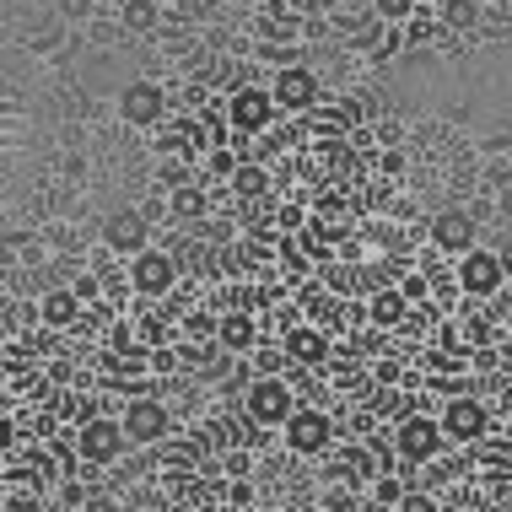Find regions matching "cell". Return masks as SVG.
Instances as JSON below:
<instances>
[{"instance_id": "34", "label": "cell", "mask_w": 512, "mask_h": 512, "mask_svg": "<svg viewBox=\"0 0 512 512\" xmlns=\"http://www.w3.org/2000/svg\"><path fill=\"white\" fill-rule=\"evenodd\" d=\"M340 6H351V11H372V0H340Z\"/></svg>"}, {"instance_id": "23", "label": "cell", "mask_w": 512, "mask_h": 512, "mask_svg": "<svg viewBox=\"0 0 512 512\" xmlns=\"http://www.w3.org/2000/svg\"><path fill=\"white\" fill-rule=\"evenodd\" d=\"M415 11H421V0H372V17H378V22H389V27L410 22Z\"/></svg>"}, {"instance_id": "2", "label": "cell", "mask_w": 512, "mask_h": 512, "mask_svg": "<svg viewBox=\"0 0 512 512\" xmlns=\"http://www.w3.org/2000/svg\"><path fill=\"white\" fill-rule=\"evenodd\" d=\"M442 448H448L442 415H421V410H410L405 421H394V459H399V464L421 469V464H432Z\"/></svg>"}, {"instance_id": "32", "label": "cell", "mask_w": 512, "mask_h": 512, "mask_svg": "<svg viewBox=\"0 0 512 512\" xmlns=\"http://www.w3.org/2000/svg\"><path fill=\"white\" fill-rule=\"evenodd\" d=\"M76 292H81V302H92V297H98V275H81Z\"/></svg>"}, {"instance_id": "18", "label": "cell", "mask_w": 512, "mask_h": 512, "mask_svg": "<svg viewBox=\"0 0 512 512\" xmlns=\"http://www.w3.org/2000/svg\"><path fill=\"white\" fill-rule=\"evenodd\" d=\"M54 415H60L65 426H81V421H92V394H76V389H60L54 394Z\"/></svg>"}, {"instance_id": "33", "label": "cell", "mask_w": 512, "mask_h": 512, "mask_svg": "<svg viewBox=\"0 0 512 512\" xmlns=\"http://www.w3.org/2000/svg\"><path fill=\"white\" fill-rule=\"evenodd\" d=\"M65 6H71V17H87V11H92V0H65Z\"/></svg>"}, {"instance_id": "4", "label": "cell", "mask_w": 512, "mask_h": 512, "mask_svg": "<svg viewBox=\"0 0 512 512\" xmlns=\"http://www.w3.org/2000/svg\"><path fill=\"white\" fill-rule=\"evenodd\" d=\"M502 281H507V259L491 254V248H480V243L464 248L459 265H453V286H459L464 297H496Z\"/></svg>"}, {"instance_id": "9", "label": "cell", "mask_w": 512, "mask_h": 512, "mask_svg": "<svg viewBox=\"0 0 512 512\" xmlns=\"http://www.w3.org/2000/svg\"><path fill=\"white\" fill-rule=\"evenodd\" d=\"M151 243V216L141 211V205H119V211L103 216V248L108 254H141V248Z\"/></svg>"}, {"instance_id": "1", "label": "cell", "mask_w": 512, "mask_h": 512, "mask_svg": "<svg viewBox=\"0 0 512 512\" xmlns=\"http://www.w3.org/2000/svg\"><path fill=\"white\" fill-rule=\"evenodd\" d=\"M130 448L135 442L124 432L119 415H92V421L76 426V453H81V464H92V469H114Z\"/></svg>"}, {"instance_id": "6", "label": "cell", "mask_w": 512, "mask_h": 512, "mask_svg": "<svg viewBox=\"0 0 512 512\" xmlns=\"http://www.w3.org/2000/svg\"><path fill=\"white\" fill-rule=\"evenodd\" d=\"M275 114H281V103H275V92L270 87H254V81H243L238 92L227 98V124L238 135H265Z\"/></svg>"}, {"instance_id": "7", "label": "cell", "mask_w": 512, "mask_h": 512, "mask_svg": "<svg viewBox=\"0 0 512 512\" xmlns=\"http://www.w3.org/2000/svg\"><path fill=\"white\" fill-rule=\"evenodd\" d=\"M119 421H124V432H130L135 448H157V442H168V432H173V410L151 394H135Z\"/></svg>"}, {"instance_id": "35", "label": "cell", "mask_w": 512, "mask_h": 512, "mask_svg": "<svg viewBox=\"0 0 512 512\" xmlns=\"http://www.w3.org/2000/svg\"><path fill=\"white\" fill-rule=\"evenodd\" d=\"M502 216H512V189H507V195H502Z\"/></svg>"}, {"instance_id": "30", "label": "cell", "mask_w": 512, "mask_h": 512, "mask_svg": "<svg viewBox=\"0 0 512 512\" xmlns=\"http://www.w3.org/2000/svg\"><path fill=\"white\" fill-rule=\"evenodd\" d=\"M227 507H254V486H248V480H232V486H227Z\"/></svg>"}, {"instance_id": "17", "label": "cell", "mask_w": 512, "mask_h": 512, "mask_svg": "<svg viewBox=\"0 0 512 512\" xmlns=\"http://www.w3.org/2000/svg\"><path fill=\"white\" fill-rule=\"evenodd\" d=\"M405 308H410L405 286H378V292H372V302H367V318H372L378 329H399V324L410 318Z\"/></svg>"}, {"instance_id": "11", "label": "cell", "mask_w": 512, "mask_h": 512, "mask_svg": "<svg viewBox=\"0 0 512 512\" xmlns=\"http://www.w3.org/2000/svg\"><path fill=\"white\" fill-rule=\"evenodd\" d=\"M270 92H275V103H281V114L286 119H302V114H313L318 108V98H324V92H318V76L308 71V65H281V71H275V81H270Z\"/></svg>"}, {"instance_id": "12", "label": "cell", "mask_w": 512, "mask_h": 512, "mask_svg": "<svg viewBox=\"0 0 512 512\" xmlns=\"http://www.w3.org/2000/svg\"><path fill=\"white\" fill-rule=\"evenodd\" d=\"M162 114H168V92H162L151 76H135L130 87H119V119L124 124L151 130V124H162Z\"/></svg>"}, {"instance_id": "25", "label": "cell", "mask_w": 512, "mask_h": 512, "mask_svg": "<svg viewBox=\"0 0 512 512\" xmlns=\"http://www.w3.org/2000/svg\"><path fill=\"white\" fill-rule=\"evenodd\" d=\"M265 178H270L265 168H248V162H243V168L232 173V189H238L243 200H248V195H265Z\"/></svg>"}, {"instance_id": "24", "label": "cell", "mask_w": 512, "mask_h": 512, "mask_svg": "<svg viewBox=\"0 0 512 512\" xmlns=\"http://www.w3.org/2000/svg\"><path fill=\"white\" fill-rule=\"evenodd\" d=\"M238 168H243L238 151H227V146H211V151H205V173H211V178H232Z\"/></svg>"}, {"instance_id": "31", "label": "cell", "mask_w": 512, "mask_h": 512, "mask_svg": "<svg viewBox=\"0 0 512 512\" xmlns=\"http://www.w3.org/2000/svg\"><path fill=\"white\" fill-rule=\"evenodd\" d=\"M399 286H405V297H410V302H426V275H405Z\"/></svg>"}, {"instance_id": "26", "label": "cell", "mask_w": 512, "mask_h": 512, "mask_svg": "<svg viewBox=\"0 0 512 512\" xmlns=\"http://www.w3.org/2000/svg\"><path fill=\"white\" fill-rule=\"evenodd\" d=\"M442 17H448L453 27H475L480 22V6H475V0H448V11H442Z\"/></svg>"}, {"instance_id": "3", "label": "cell", "mask_w": 512, "mask_h": 512, "mask_svg": "<svg viewBox=\"0 0 512 512\" xmlns=\"http://www.w3.org/2000/svg\"><path fill=\"white\" fill-rule=\"evenodd\" d=\"M292 410H297V394H292V383H286L281 372H259V378H248L243 415L254 426H286Z\"/></svg>"}, {"instance_id": "16", "label": "cell", "mask_w": 512, "mask_h": 512, "mask_svg": "<svg viewBox=\"0 0 512 512\" xmlns=\"http://www.w3.org/2000/svg\"><path fill=\"white\" fill-rule=\"evenodd\" d=\"M216 340L227 345L232 356H254L259 351V318H254V308H227V313H221Z\"/></svg>"}, {"instance_id": "15", "label": "cell", "mask_w": 512, "mask_h": 512, "mask_svg": "<svg viewBox=\"0 0 512 512\" xmlns=\"http://www.w3.org/2000/svg\"><path fill=\"white\" fill-rule=\"evenodd\" d=\"M81 313H87V302H81L76 286H54V292L38 302V324L54 329V335H60V329H76Z\"/></svg>"}, {"instance_id": "29", "label": "cell", "mask_w": 512, "mask_h": 512, "mask_svg": "<svg viewBox=\"0 0 512 512\" xmlns=\"http://www.w3.org/2000/svg\"><path fill=\"white\" fill-rule=\"evenodd\" d=\"M324 507H329V512H351V507H356V496H351V486H340V480H335V486L324 491Z\"/></svg>"}, {"instance_id": "28", "label": "cell", "mask_w": 512, "mask_h": 512, "mask_svg": "<svg viewBox=\"0 0 512 512\" xmlns=\"http://www.w3.org/2000/svg\"><path fill=\"white\" fill-rule=\"evenodd\" d=\"M54 502H60V507H92V496H87V486H81V480H65Z\"/></svg>"}, {"instance_id": "20", "label": "cell", "mask_w": 512, "mask_h": 512, "mask_svg": "<svg viewBox=\"0 0 512 512\" xmlns=\"http://www.w3.org/2000/svg\"><path fill=\"white\" fill-rule=\"evenodd\" d=\"M168 216H178V221H195V216H205V189H195V184H178V189H173V200H168Z\"/></svg>"}, {"instance_id": "5", "label": "cell", "mask_w": 512, "mask_h": 512, "mask_svg": "<svg viewBox=\"0 0 512 512\" xmlns=\"http://www.w3.org/2000/svg\"><path fill=\"white\" fill-rule=\"evenodd\" d=\"M335 437H340V426H335V415H329V410L297 405L292 421H286V448L302 453V459H318V453H329V448H335Z\"/></svg>"}, {"instance_id": "8", "label": "cell", "mask_w": 512, "mask_h": 512, "mask_svg": "<svg viewBox=\"0 0 512 512\" xmlns=\"http://www.w3.org/2000/svg\"><path fill=\"white\" fill-rule=\"evenodd\" d=\"M442 432H448V442H459V448H475V442H486V432H491V410L480 405L475 394H453L448 405H442Z\"/></svg>"}, {"instance_id": "10", "label": "cell", "mask_w": 512, "mask_h": 512, "mask_svg": "<svg viewBox=\"0 0 512 512\" xmlns=\"http://www.w3.org/2000/svg\"><path fill=\"white\" fill-rule=\"evenodd\" d=\"M130 286L141 297H168L178 286V259L168 254V248H141V254H130Z\"/></svg>"}, {"instance_id": "21", "label": "cell", "mask_w": 512, "mask_h": 512, "mask_svg": "<svg viewBox=\"0 0 512 512\" xmlns=\"http://www.w3.org/2000/svg\"><path fill=\"white\" fill-rule=\"evenodd\" d=\"M367 410H372V415H394V421H405V415L415 410V399H410V394H399V389H372Z\"/></svg>"}, {"instance_id": "22", "label": "cell", "mask_w": 512, "mask_h": 512, "mask_svg": "<svg viewBox=\"0 0 512 512\" xmlns=\"http://www.w3.org/2000/svg\"><path fill=\"white\" fill-rule=\"evenodd\" d=\"M405 486H410V480H399V475L383 469V475L372 480V507H405Z\"/></svg>"}, {"instance_id": "13", "label": "cell", "mask_w": 512, "mask_h": 512, "mask_svg": "<svg viewBox=\"0 0 512 512\" xmlns=\"http://www.w3.org/2000/svg\"><path fill=\"white\" fill-rule=\"evenodd\" d=\"M432 243L442 248V254H453L459 259L464 248H475V232H480V221H475V211H469V205H448V211H437L432 216Z\"/></svg>"}, {"instance_id": "19", "label": "cell", "mask_w": 512, "mask_h": 512, "mask_svg": "<svg viewBox=\"0 0 512 512\" xmlns=\"http://www.w3.org/2000/svg\"><path fill=\"white\" fill-rule=\"evenodd\" d=\"M119 22L130 27V33H151V27L162 22V6H157V0H124V6H119Z\"/></svg>"}, {"instance_id": "14", "label": "cell", "mask_w": 512, "mask_h": 512, "mask_svg": "<svg viewBox=\"0 0 512 512\" xmlns=\"http://www.w3.org/2000/svg\"><path fill=\"white\" fill-rule=\"evenodd\" d=\"M281 351H286V362H292V367H324L335 345H329V335L318 324H286Z\"/></svg>"}, {"instance_id": "27", "label": "cell", "mask_w": 512, "mask_h": 512, "mask_svg": "<svg viewBox=\"0 0 512 512\" xmlns=\"http://www.w3.org/2000/svg\"><path fill=\"white\" fill-rule=\"evenodd\" d=\"M184 329H189V335H195V340H216L221 318H211V313H189V318H184Z\"/></svg>"}]
</instances>
